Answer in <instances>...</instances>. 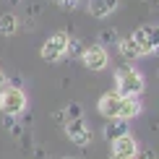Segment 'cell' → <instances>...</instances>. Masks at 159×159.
Masks as SVG:
<instances>
[{
	"instance_id": "cell-1",
	"label": "cell",
	"mask_w": 159,
	"mask_h": 159,
	"mask_svg": "<svg viewBox=\"0 0 159 159\" xmlns=\"http://www.w3.org/2000/svg\"><path fill=\"white\" fill-rule=\"evenodd\" d=\"M143 89H146L143 73L136 70L133 65H123L115 70V91L120 97H141Z\"/></svg>"
},
{
	"instance_id": "cell-2",
	"label": "cell",
	"mask_w": 159,
	"mask_h": 159,
	"mask_svg": "<svg viewBox=\"0 0 159 159\" xmlns=\"http://www.w3.org/2000/svg\"><path fill=\"white\" fill-rule=\"evenodd\" d=\"M26 107H29V99H26V91L21 89V86H11L5 84L3 89H0V112L3 115H21V112H26Z\"/></svg>"
},
{
	"instance_id": "cell-3",
	"label": "cell",
	"mask_w": 159,
	"mask_h": 159,
	"mask_svg": "<svg viewBox=\"0 0 159 159\" xmlns=\"http://www.w3.org/2000/svg\"><path fill=\"white\" fill-rule=\"evenodd\" d=\"M68 42H70L68 31H55V34H52V37L47 39V42L42 44V50H39L42 60H44V63H60L63 57H65Z\"/></svg>"
},
{
	"instance_id": "cell-4",
	"label": "cell",
	"mask_w": 159,
	"mask_h": 159,
	"mask_svg": "<svg viewBox=\"0 0 159 159\" xmlns=\"http://www.w3.org/2000/svg\"><path fill=\"white\" fill-rule=\"evenodd\" d=\"M63 130H65V136H68V141L76 143V146H81V149H86L91 141H94V130L89 128V123H86L84 117L65 120L63 123Z\"/></svg>"
},
{
	"instance_id": "cell-5",
	"label": "cell",
	"mask_w": 159,
	"mask_h": 159,
	"mask_svg": "<svg viewBox=\"0 0 159 159\" xmlns=\"http://www.w3.org/2000/svg\"><path fill=\"white\" fill-rule=\"evenodd\" d=\"M81 63L86 65L89 70H104L110 65V52H107V47H102V44H94V47H86L84 52H81Z\"/></svg>"
},
{
	"instance_id": "cell-6",
	"label": "cell",
	"mask_w": 159,
	"mask_h": 159,
	"mask_svg": "<svg viewBox=\"0 0 159 159\" xmlns=\"http://www.w3.org/2000/svg\"><path fill=\"white\" fill-rule=\"evenodd\" d=\"M120 102L123 97L117 94V91H104L102 97H99L97 102V110L102 117H107V120H117V115H120Z\"/></svg>"
},
{
	"instance_id": "cell-7",
	"label": "cell",
	"mask_w": 159,
	"mask_h": 159,
	"mask_svg": "<svg viewBox=\"0 0 159 159\" xmlns=\"http://www.w3.org/2000/svg\"><path fill=\"white\" fill-rule=\"evenodd\" d=\"M112 143V157H123V159H133L136 157V151H138V141L130 133H125L120 138H115V141H110Z\"/></svg>"
},
{
	"instance_id": "cell-8",
	"label": "cell",
	"mask_w": 159,
	"mask_h": 159,
	"mask_svg": "<svg viewBox=\"0 0 159 159\" xmlns=\"http://www.w3.org/2000/svg\"><path fill=\"white\" fill-rule=\"evenodd\" d=\"M117 3L120 0H89V16L91 18H107L112 11L117 8Z\"/></svg>"
},
{
	"instance_id": "cell-9",
	"label": "cell",
	"mask_w": 159,
	"mask_h": 159,
	"mask_svg": "<svg viewBox=\"0 0 159 159\" xmlns=\"http://www.w3.org/2000/svg\"><path fill=\"white\" fill-rule=\"evenodd\" d=\"M138 115H141V102H138V97H123L117 120H133Z\"/></svg>"
},
{
	"instance_id": "cell-10",
	"label": "cell",
	"mask_w": 159,
	"mask_h": 159,
	"mask_svg": "<svg viewBox=\"0 0 159 159\" xmlns=\"http://www.w3.org/2000/svg\"><path fill=\"white\" fill-rule=\"evenodd\" d=\"M125 133H130L128 130V120H107L104 123V130H102V136L107 138V141H115V138H120Z\"/></svg>"
},
{
	"instance_id": "cell-11",
	"label": "cell",
	"mask_w": 159,
	"mask_h": 159,
	"mask_svg": "<svg viewBox=\"0 0 159 159\" xmlns=\"http://www.w3.org/2000/svg\"><path fill=\"white\" fill-rule=\"evenodd\" d=\"M117 50H120V55L125 57V60H138V57L143 55V52L138 50V44H136L130 37H125V39H117Z\"/></svg>"
},
{
	"instance_id": "cell-12",
	"label": "cell",
	"mask_w": 159,
	"mask_h": 159,
	"mask_svg": "<svg viewBox=\"0 0 159 159\" xmlns=\"http://www.w3.org/2000/svg\"><path fill=\"white\" fill-rule=\"evenodd\" d=\"M16 31H18V18H16V13H3V16H0V34L13 37Z\"/></svg>"
},
{
	"instance_id": "cell-13",
	"label": "cell",
	"mask_w": 159,
	"mask_h": 159,
	"mask_svg": "<svg viewBox=\"0 0 159 159\" xmlns=\"http://www.w3.org/2000/svg\"><path fill=\"white\" fill-rule=\"evenodd\" d=\"M130 39L138 44V50H141L143 55H151V52H154V50H151V44H149V37H146V26H138L133 34H130Z\"/></svg>"
},
{
	"instance_id": "cell-14",
	"label": "cell",
	"mask_w": 159,
	"mask_h": 159,
	"mask_svg": "<svg viewBox=\"0 0 159 159\" xmlns=\"http://www.w3.org/2000/svg\"><path fill=\"white\" fill-rule=\"evenodd\" d=\"M97 39H99L102 47H107V44H117V39H120V37H117L115 29H102V31L97 34Z\"/></svg>"
},
{
	"instance_id": "cell-15",
	"label": "cell",
	"mask_w": 159,
	"mask_h": 159,
	"mask_svg": "<svg viewBox=\"0 0 159 159\" xmlns=\"http://www.w3.org/2000/svg\"><path fill=\"white\" fill-rule=\"evenodd\" d=\"M81 115H84L81 104H78V102H68V107H65V117H68V120H76V117H81Z\"/></svg>"
},
{
	"instance_id": "cell-16",
	"label": "cell",
	"mask_w": 159,
	"mask_h": 159,
	"mask_svg": "<svg viewBox=\"0 0 159 159\" xmlns=\"http://www.w3.org/2000/svg\"><path fill=\"white\" fill-rule=\"evenodd\" d=\"M146 37H149L151 50H157L159 47V26H146Z\"/></svg>"
},
{
	"instance_id": "cell-17",
	"label": "cell",
	"mask_w": 159,
	"mask_h": 159,
	"mask_svg": "<svg viewBox=\"0 0 159 159\" xmlns=\"http://www.w3.org/2000/svg\"><path fill=\"white\" fill-rule=\"evenodd\" d=\"M133 159H157V154H154L151 149H138Z\"/></svg>"
},
{
	"instance_id": "cell-18",
	"label": "cell",
	"mask_w": 159,
	"mask_h": 159,
	"mask_svg": "<svg viewBox=\"0 0 159 159\" xmlns=\"http://www.w3.org/2000/svg\"><path fill=\"white\" fill-rule=\"evenodd\" d=\"M52 120H55V123H65V120H68V117H65V110H55V112H52Z\"/></svg>"
},
{
	"instance_id": "cell-19",
	"label": "cell",
	"mask_w": 159,
	"mask_h": 159,
	"mask_svg": "<svg viewBox=\"0 0 159 159\" xmlns=\"http://www.w3.org/2000/svg\"><path fill=\"white\" fill-rule=\"evenodd\" d=\"M76 3H78V0H65L60 8H65V11H73V8H76Z\"/></svg>"
},
{
	"instance_id": "cell-20",
	"label": "cell",
	"mask_w": 159,
	"mask_h": 159,
	"mask_svg": "<svg viewBox=\"0 0 159 159\" xmlns=\"http://www.w3.org/2000/svg\"><path fill=\"white\" fill-rule=\"evenodd\" d=\"M5 84H8V78H5V73H3V70H0V89H3Z\"/></svg>"
},
{
	"instance_id": "cell-21",
	"label": "cell",
	"mask_w": 159,
	"mask_h": 159,
	"mask_svg": "<svg viewBox=\"0 0 159 159\" xmlns=\"http://www.w3.org/2000/svg\"><path fill=\"white\" fill-rule=\"evenodd\" d=\"M52 3H55V5H63V3H65V0H52Z\"/></svg>"
},
{
	"instance_id": "cell-22",
	"label": "cell",
	"mask_w": 159,
	"mask_h": 159,
	"mask_svg": "<svg viewBox=\"0 0 159 159\" xmlns=\"http://www.w3.org/2000/svg\"><path fill=\"white\" fill-rule=\"evenodd\" d=\"M8 3H11V5H18V0H8Z\"/></svg>"
},
{
	"instance_id": "cell-23",
	"label": "cell",
	"mask_w": 159,
	"mask_h": 159,
	"mask_svg": "<svg viewBox=\"0 0 159 159\" xmlns=\"http://www.w3.org/2000/svg\"><path fill=\"white\" fill-rule=\"evenodd\" d=\"M110 159H123V157H112V154H110Z\"/></svg>"
},
{
	"instance_id": "cell-24",
	"label": "cell",
	"mask_w": 159,
	"mask_h": 159,
	"mask_svg": "<svg viewBox=\"0 0 159 159\" xmlns=\"http://www.w3.org/2000/svg\"><path fill=\"white\" fill-rule=\"evenodd\" d=\"M63 159H76V157H63Z\"/></svg>"
},
{
	"instance_id": "cell-25",
	"label": "cell",
	"mask_w": 159,
	"mask_h": 159,
	"mask_svg": "<svg viewBox=\"0 0 159 159\" xmlns=\"http://www.w3.org/2000/svg\"><path fill=\"white\" fill-rule=\"evenodd\" d=\"M154 52H157V55H159V47H157V50H154Z\"/></svg>"
}]
</instances>
